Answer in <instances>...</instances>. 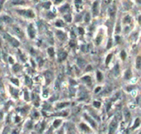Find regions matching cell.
<instances>
[{"mask_svg": "<svg viewBox=\"0 0 141 134\" xmlns=\"http://www.w3.org/2000/svg\"><path fill=\"white\" fill-rule=\"evenodd\" d=\"M135 64H136V68L137 69H140L141 68V55L137 56Z\"/></svg>", "mask_w": 141, "mask_h": 134, "instance_id": "4fadbf2b", "label": "cell"}, {"mask_svg": "<svg viewBox=\"0 0 141 134\" xmlns=\"http://www.w3.org/2000/svg\"><path fill=\"white\" fill-rule=\"evenodd\" d=\"M135 2L137 3V4H139V6H141V0H135Z\"/></svg>", "mask_w": 141, "mask_h": 134, "instance_id": "d590c367", "label": "cell"}, {"mask_svg": "<svg viewBox=\"0 0 141 134\" xmlns=\"http://www.w3.org/2000/svg\"><path fill=\"white\" fill-rule=\"evenodd\" d=\"M45 80H46V83L49 84L51 81L52 78H53V75L51 74V72L47 71L46 73L45 74Z\"/></svg>", "mask_w": 141, "mask_h": 134, "instance_id": "ba28073f", "label": "cell"}, {"mask_svg": "<svg viewBox=\"0 0 141 134\" xmlns=\"http://www.w3.org/2000/svg\"><path fill=\"white\" fill-rule=\"evenodd\" d=\"M111 58V55H109L107 56V64H108V61H110Z\"/></svg>", "mask_w": 141, "mask_h": 134, "instance_id": "d6a6232c", "label": "cell"}, {"mask_svg": "<svg viewBox=\"0 0 141 134\" xmlns=\"http://www.w3.org/2000/svg\"><path fill=\"white\" fill-rule=\"evenodd\" d=\"M74 5L76 7V8L79 10V8H82V6H83V0H75Z\"/></svg>", "mask_w": 141, "mask_h": 134, "instance_id": "8fae6325", "label": "cell"}, {"mask_svg": "<svg viewBox=\"0 0 141 134\" xmlns=\"http://www.w3.org/2000/svg\"><path fill=\"white\" fill-rule=\"evenodd\" d=\"M12 81L13 83H15V84H17H17H18V81H17V80H12Z\"/></svg>", "mask_w": 141, "mask_h": 134, "instance_id": "8d00e7d4", "label": "cell"}, {"mask_svg": "<svg viewBox=\"0 0 141 134\" xmlns=\"http://www.w3.org/2000/svg\"><path fill=\"white\" fill-rule=\"evenodd\" d=\"M61 123V120H59V119H57V120H55V122H54V127L55 128H58L59 125Z\"/></svg>", "mask_w": 141, "mask_h": 134, "instance_id": "7402d4cb", "label": "cell"}, {"mask_svg": "<svg viewBox=\"0 0 141 134\" xmlns=\"http://www.w3.org/2000/svg\"><path fill=\"white\" fill-rule=\"evenodd\" d=\"M3 37H4L5 39L12 46V47H18L19 46V41L16 40L15 38H13L12 37H11L9 34L5 33L4 35H3Z\"/></svg>", "mask_w": 141, "mask_h": 134, "instance_id": "6da1fadb", "label": "cell"}, {"mask_svg": "<svg viewBox=\"0 0 141 134\" xmlns=\"http://www.w3.org/2000/svg\"><path fill=\"white\" fill-rule=\"evenodd\" d=\"M94 105H95V106H97V108H99L100 107V103H98V102H95Z\"/></svg>", "mask_w": 141, "mask_h": 134, "instance_id": "836d02e7", "label": "cell"}, {"mask_svg": "<svg viewBox=\"0 0 141 134\" xmlns=\"http://www.w3.org/2000/svg\"><path fill=\"white\" fill-rule=\"evenodd\" d=\"M131 21H132V18H131V17H130V15H126L124 18H123V24L124 25H129V24L131 23Z\"/></svg>", "mask_w": 141, "mask_h": 134, "instance_id": "52a82bcc", "label": "cell"}, {"mask_svg": "<svg viewBox=\"0 0 141 134\" xmlns=\"http://www.w3.org/2000/svg\"><path fill=\"white\" fill-rule=\"evenodd\" d=\"M85 118H86V119H87V121H88V122H89L91 123V124H92V126H93V128H96V124H95V122H94V121H93V120H92V119H91V118L87 117V115H85Z\"/></svg>", "mask_w": 141, "mask_h": 134, "instance_id": "ac0fdd59", "label": "cell"}, {"mask_svg": "<svg viewBox=\"0 0 141 134\" xmlns=\"http://www.w3.org/2000/svg\"><path fill=\"white\" fill-rule=\"evenodd\" d=\"M116 128H117V120H113L111 122L110 126H109V132L110 133H114L116 132Z\"/></svg>", "mask_w": 141, "mask_h": 134, "instance_id": "277c9868", "label": "cell"}, {"mask_svg": "<svg viewBox=\"0 0 141 134\" xmlns=\"http://www.w3.org/2000/svg\"><path fill=\"white\" fill-rule=\"evenodd\" d=\"M18 13H20L21 15H23L24 17H34L35 13L31 10H18Z\"/></svg>", "mask_w": 141, "mask_h": 134, "instance_id": "7a4b0ae2", "label": "cell"}, {"mask_svg": "<svg viewBox=\"0 0 141 134\" xmlns=\"http://www.w3.org/2000/svg\"><path fill=\"white\" fill-rule=\"evenodd\" d=\"M2 118H3V113H1V112H0V122H1Z\"/></svg>", "mask_w": 141, "mask_h": 134, "instance_id": "74e56055", "label": "cell"}, {"mask_svg": "<svg viewBox=\"0 0 141 134\" xmlns=\"http://www.w3.org/2000/svg\"><path fill=\"white\" fill-rule=\"evenodd\" d=\"M19 69H20V66H19L18 65H15L13 66V70H14V71H16V72H17Z\"/></svg>", "mask_w": 141, "mask_h": 134, "instance_id": "4316f807", "label": "cell"}, {"mask_svg": "<svg viewBox=\"0 0 141 134\" xmlns=\"http://www.w3.org/2000/svg\"><path fill=\"white\" fill-rule=\"evenodd\" d=\"M124 114H125V118H126V120H128V118H130V113L126 110H125V112H124Z\"/></svg>", "mask_w": 141, "mask_h": 134, "instance_id": "d4e9b609", "label": "cell"}, {"mask_svg": "<svg viewBox=\"0 0 141 134\" xmlns=\"http://www.w3.org/2000/svg\"><path fill=\"white\" fill-rule=\"evenodd\" d=\"M50 3H45V4H44V7L46 8H50Z\"/></svg>", "mask_w": 141, "mask_h": 134, "instance_id": "1f68e13d", "label": "cell"}, {"mask_svg": "<svg viewBox=\"0 0 141 134\" xmlns=\"http://www.w3.org/2000/svg\"><path fill=\"white\" fill-rule=\"evenodd\" d=\"M67 56V53L65 51H59V61H62L66 58Z\"/></svg>", "mask_w": 141, "mask_h": 134, "instance_id": "9c48e42d", "label": "cell"}, {"mask_svg": "<svg viewBox=\"0 0 141 134\" xmlns=\"http://www.w3.org/2000/svg\"><path fill=\"white\" fill-rule=\"evenodd\" d=\"M69 10V4H65V5H64L60 8V11L62 13H66V12H68Z\"/></svg>", "mask_w": 141, "mask_h": 134, "instance_id": "9a60e30c", "label": "cell"}, {"mask_svg": "<svg viewBox=\"0 0 141 134\" xmlns=\"http://www.w3.org/2000/svg\"><path fill=\"white\" fill-rule=\"evenodd\" d=\"M97 79H98V80H99V81H101V79H102V75H101V72H99V71L97 72Z\"/></svg>", "mask_w": 141, "mask_h": 134, "instance_id": "cb8c5ba5", "label": "cell"}, {"mask_svg": "<svg viewBox=\"0 0 141 134\" xmlns=\"http://www.w3.org/2000/svg\"><path fill=\"white\" fill-rule=\"evenodd\" d=\"M116 12V7L115 4H111L108 8V14L111 17H114Z\"/></svg>", "mask_w": 141, "mask_h": 134, "instance_id": "5b68a950", "label": "cell"}, {"mask_svg": "<svg viewBox=\"0 0 141 134\" xmlns=\"http://www.w3.org/2000/svg\"><path fill=\"white\" fill-rule=\"evenodd\" d=\"M56 26H58V27H63V26H64V23H62V21H58V22L56 23Z\"/></svg>", "mask_w": 141, "mask_h": 134, "instance_id": "484cf974", "label": "cell"}, {"mask_svg": "<svg viewBox=\"0 0 141 134\" xmlns=\"http://www.w3.org/2000/svg\"><path fill=\"white\" fill-rule=\"evenodd\" d=\"M80 127H81V128L83 130V131H87V132H89V128H87L85 124H83V123H82V124L80 125Z\"/></svg>", "mask_w": 141, "mask_h": 134, "instance_id": "d6986e66", "label": "cell"}, {"mask_svg": "<svg viewBox=\"0 0 141 134\" xmlns=\"http://www.w3.org/2000/svg\"><path fill=\"white\" fill-rule=\"evenodd\" d=\"M27 31H28V34H29L30 37L31 38H34L35 37V34H36V33H35V29H34V27H33L32 25H31V24H30L29 27H28Z\"/></svg>", "mask_w": 141, "mask_h": 134, "instance_id": "8992f818", "label": "cell"}, {"mask_svg": "<svg viewBox=\"0 0 141 134\" xmlns=\"http://www.w3.org/2000/svg\"><path fill=\"white\" fill-rule=\"evenodd\" d=\"M12 4H15V5H23L27 3L25 0H12Z\"/></svg>", "mask_w": 141, "mask_h": 134, "instance_id": "30bf717a", "label": "cell"}, {"mask_svg": "<svg viewBox=\"0 0 141 134\" xmlns=\"http://www.w3.org/2000/svg\"><path fill=\"white\" fill-rule=\"evenodd\" d=\"M121 58H122L123 60L125 59V52L124 51H121Z\"/></svg>", "mask_w": 141, "mask_h": 134, "instance_id": "f546056e", "label": "cell"}, {"mask_svg": "<svg viewBox=\"0 0 141 134\" xmlns=\"http://www.w3.org/2000/svg\"><path fill=\"white\" fill-rule=\"evenodd\" d=\"M13 30H14V31H15V33L17 35V36H19L21 37H23V32L22 31V30L20 29V28H18V27H14Z\"/></svg>", "mask_w": 141, "mask_h": 134, "instance_id": "7c38bea8", "label": "cell"}, {"mask_svg": "<svg viewBox=\"0 0 141 134\" xmlns=\"http://www.w3.org/2000/svg\"><path fill=\"white\" fill-rule=\"evenodd\" d=\"M93 16H97L99 13V0H96L93 4Z\"/></svg>", "mask_w": 141, "mask_h": 134, "instance_id": "3957f363", "label": "cell"}, {"mask_svg": "<svg viewBox=\"0 0 141 134\" xmlns=\"http://www.w3.org/2000/svg\"><path fill=\"white\" fill-rule=\"evenodd\" d=\"M67 104H69V103H64V104H58V108H62V107H65L67 106Z\"/></svg>", "mask_w": 141, "mask_h": 134, "instance_id": "83f0119b", "label": "cell"}, {"mask_svg": "<svg viewBox=\"0 0 141 134\" xmlns=\"http://www.w3.org/2000/svg\"><path fill=\"white\" fill-rule=\"evenodd\" d=\"M63 1V0H55V3H56V4H59V3H61Z\"/></svg>", "mask_w": 141, "mask_h": 134, "instance_id": "e575fe53", "label": "cell"}, {"mask_svg": "<svg viewBox=\"0 0 141 134\" xmlns=\"http://www.w3.org/2000/svg\"><path fill=\"white\" fill-rule=\"evenodd\" d=\"M89 20H90V15H89V13H87V15L85 17V21L86 22H88Z\"/></svg>", "mask_w": 141, "mask_h": 134, "instance_id": "f1b7e54d", "label": "cell"}, {"mask_svg": "<svg viewBox=\"0 0 141 134\" xmlns=\"http://www.w3.org/2000/svg\"><path fill=\"white\" fill-rule=\"evenodd\" d=\"M4 1L5 0H0V10H1L3 8V3H4Z\"/></svg>", "mask_w": 141, "mask_h": 134, "instance_id": "4dcf8cb0", "label": "cell"}, {"mask_svg": "<svg viewBox=\"0 0 141 134\" xmlns=\"http://www.w3.org/2000/svg\"><path fill=\"white\" fill-rule=\"evenodd\" d=\"M48 52H49V55H50V56L54 55V49H53V48H49L48 49Z\"/></svg>", "mask_w": 141, "mask_h": 134, "instance_id": "603a6c76", "label": "cell"}, {"mask_svg": "<svg viewBox=\"0 0 141 134\" xmlns=\"http://www.w3.org/2000/svg\"><path fill=\"white\" fill-rule=\"evenodd\" d=\"M130 77H131V72H130V70H127L125 72V80H129Z\"/></svg>", "mask_w": 141, "mask_h": 134, "instance_id": "e0dca14e", "label": "cell"}, {"mask_svg": "<svg viewBox=\"0 0 141 134\" xmlns=\"http://www.w3.org/2000/svg\"><path fill=\"white\" fill-rule=\"evenodd\" d=\"M83 81H85V82H87V84L91 83V78H90L89 76H85V77H83Z\"/></svg>", "mask_w": 141, "mask_h": 134, "instance_id": "44dd1931", "label": "cell"}, {"mask_svg": "<svg viewBox=\"0 0 141 134\" xmlns=\"http://www.w3.org/2000/svg\"><path fill=\"white\" fill-rule=\"evenodd\" d=\"M65 18L66 19V21L67 22H69V23H70L71 22V19H72V17H71V15L70 14H66V15L65 16Z\"/></svg>", "mask_w": 141, "mask_h": 134, "instance_id": "ffe728a7", "label": "cell"}, {"mask_svg": "<svg viewBox=\"0 0 141 134\" xmlns=\"http://www.w3.org/2000/svg\"><path fill=\"white\" fill-rule=\"evenodd\" d=\"M78 64H79V65L80 67H83L84 65H85L86 62L84 61L83 59H79V60H78Z\"/></svg>", "mask_w": 141, "mask_h": 134, "instance_id": "2e32d148", "label": "cell"}, {"mask_svg": "<svg viewBox=\"0 0 141 134\" xmlns=\"http://www.w3.org/2000/svg\"><path fill=\"white\" fill-rule=\"evenodd\" d=\"M57 37L59 38V39H60V40H65V34L64 33V32H63V31H57Z\"/></svg>", "mask_w": 141, "mask_h": 134, "instance_id": "5bb4252c", "label": "cell"}]
</instances>
